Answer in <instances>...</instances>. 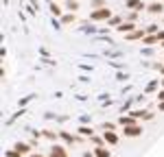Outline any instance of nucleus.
Listing matches in <instances>:
<instances>
[{"label": "nucleus", "instance_id": "1", "mask_svg": "<svg viewBox=\"0 0 164 157\" xmlns=\"http://www.w3.org/2000/svg\"><path fill=\"white\" fill-rule=\"evenodd\" d=\"M123 135H125V138H138V135H142V127L127 124V127H123Z\"/></svg>", "mask_w": 164, "mask_h": 157}, {"label": "nucleus", "instance_id": "2", "mask_svg": "<svg viewBox=\"0 0 164 157\" xmlns=\"http://www.w3.org/2000/svg\"><path fill=\"white\" fill-rule=\"evenodd\" d=\"M48 155H51V157H68V151H66L64 146H53Z\"/></svg>", "mask_w": 164, "mask_h": 157}, {"label": "nucleus", "instance_id": "3", "mask_svg": "<svg viewBox=\"0 0 164 157\" xmlns=\"http://www.w3.org/2000/svg\"><path fill=\"white\" fill-rule=\"evenodd\" d=\"M94 155H96V157H112V153H109L105 146H96V148H94Z\"/></svg>", "mask_w": 164, "mask_h": 157}, {"label": "nucleus", "instance_id": "4", "mask_svg": "<svg viewBox=\"0 0 164 157\" xmlns=\"http://www.w3.org/2000/svg\"><path fill=\"white\" fill-rule=\"evenodd\" d=\"M103 138H105V142H109V144H116V142H118V135L112 133V131H105Z\"/></svg>", "mask_w": 164, "mask_h": 157}, {"label": "nucleus", "instance_id": "5", "mask_svg": "<svg viewBox=\"0 0 164 157\" xmlns=\"http://www.w3.org/2000/svg\"><path fill=\"white\" fill-rule=\"evenodd\" d=\"M109 15V11L107 9H103V11H96V13H92V18L94 20H103V18H107Z\"/></svg>", "mask_w": 164, "mask_h": 157}, {"label": "nucleus", "instance_id": "6", "mask_svg": "<svg viewBox=\"0 0 164 157\" xmlns=\"http://www.w3.org/2000/svg\"><path fill=\"white\" fill-rule=\"evenodd\" d=\"M15 151L22 155V153H29L31 148H29V144H15Z\"/></svg>", "mask_w": 164, "mask_h": 157}, {"label": "nucleus", "instance_id": "7", "mask_svg": "<svg viewBox=\"0 0 164 157\" xmlns=\"http://www.w3.org/2000/svg\"><path fill=\"white\" fill-rule=\"evenodd\" d=\"M121 124H123V127H127V124H133V116H127V118L123 116V118H121Z\"/></svg>", "mask_w": 164, "mask_h": 157}, {"label": "nucleus", "instance_id": "8", "mask_svg": "<svg viewBox=\"0 0 164 157\" xmlns=\"http://www.w3.org/2000/svg\"><path fill=\"white\" fill-rule=\"evenodd\" d=\"M79 133H81V135H92L94 131H92V129H88V127H79Z\"/></svg>", "mask_w": 164, "mask_h": 157}, {"label": "nucleus", "instance_id": "9", "mask_svg": "<svg viewBox=\"0 0 164 157\" xmlns=\"http://www.w3.org/2000/svg\"><path fill=\"white\" fill-rule=\"evenodd\" d=\"M131 29H133V24H123L121 26V31H131Z\"/></svg>", "mask_w": 164, "mask_h": 157}, {"label": "nucleus", "instance_id": "10", "mask_svg": "<svg viewBox=\"0 0 164 157\" xmlns=\"http://www.w3.org/2000/svg\"><path fill=\"white\" fill-rule=\"evenodd\" d=\"M158 100H164V90H160V92H158Z\"/></svg>", "mask_w": 164, "mask_h": 157}, {"label": "nucleus", "instance_id": "11", "mask_svg": "<svg viewBox=\"0 0 164 157\" xmlns=\"http://www.w3.org/2000/svg\"><path fill=\"white\" fill-rule=\"evenodd\" d=\"M83 157H96L94 153H83Z\"/></svg>", "mask_w": 164, "mask_h": 157}, {"label": "nucleus", "instance_id": "12", "mask_svg": "<svg viewBox=\"0 0 164 157\" xmlns=\"http://www.w3.org/2000/svg\"><path fill=\"white\" fill-rule=\"evenodd\" d=\"M160 111H164V103H160Z\"/></svg>", "mask_w": 164, "mask_h": 157}, {"label": "nucleus", "instance_id": "13", "mask_svg": "<svg viewBox=\"0 0 164 157\" xmlns=\"http://www.w3.org/2000/svg\"><path fill=\"white\" fill-rule=\"evenodd\" d=\"M31 157H44V155H35V153H33V155H31Z\"/></svg>", "mask_w": 164, "mask_h": 157}, {"label": "nucleus", "instance_id": "14", "mask_svg": "<svg viewBox=\"0 0 164 157\" xmlns=\"http://www.w3.org/2000/svg\"><path fill=\"white\" fill-rule=\"evenodd\" d=\"M162 85H164V78H162Z\"/></svg>", "mask_w": 164, "mask_h": 157}]
</instances>
